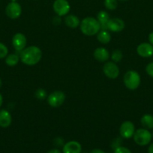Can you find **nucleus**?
<instances>
[{
	"label": "nucleus",
	"instance_id": "nucleus-1",
	"mask_svg": "<svg viewBox=\"0 0 153 153\" xmlns=\"http://www.w3.org/2000/svg\"><path fill=\"white\" fill-rule=\"evenodd\" d=\"M42 58V51L36 46L26 47L20 52V58L22 64L27 66H34L38 64Z\"/></svg>",
	"mask_w": 153,
	"mask_h": 153
},
{
	"label": "nucleus",
	"instance_id": "nucleus-2",
	"mask_svg": "<svg viewBox=\"0 0 153 153\" xmlns=\"http://www.w3.org/2000/svg\"><path fill=\"white\" fill-rule=\"evenodd\" d=\"M80 31L86 36H94L101 29L100 25L97 19L92 16L84 18L80 24Z\"/></svg>",
	"mask_w": 153,
	"mask_h": 153
},
{
	"label": "nucleus",
	"instance_id": "nucleus-3",
	"mask_svg": "<svg viewBox=\"0 0 153 153\" xmlns=\"http://www.w3.org/2000/svg\"><path fill=\"white\" fill-rule=\"evenodd\" d=\"M123 82L126 88L130 91H134L139 88L141 78L139 73L135 70H128L123 77Z\"/></svg>",
	"mask_w": 153,
	"mask_h": 153
},
{
	"label": "nucleus",
	"instance_id": "nucleus-4",
	"mask_svg": "<svg viewBox=\"0 0 153 153\" xmlns=\"http://www.w3.org/2000/svg\"><path fill=\"white\" fill-rule=\"evenodd\" d=\"M134 140L137 145L140 146H144L148 145L151 142L152 133L146 128H138L137 130H135V132L134 134Z\"/></svg>",
	"mask_w": 153,
	"mask_h": 153
},
{
	"label": "nucleus",
	"instance_id": "nucleus-5",
	"mask_svg": "<svg viewBox=\"0 0 153 153\" xmlns=\"http://www.w3.org/2000/svg\"><path fill=\"white\" fill-rule=\"evenodd\" d=\"M65 94L61 91H56L49 94L47 97V102L52 108H58L64 104L65 101Z\"/></svg>",
	"mask_w": 153,
	"mask_h": 153
},
{
	"label": "nucleus",
	"instance_id": "nucleus-6",
	"mask_svg": "<svg viewBox=\"0 0 153 153\" xmlns=\"http://www.w3.org/2000/svg\"><path fill=\"white\" fill-rule=\"evenodd\" d=\"M5 13L10 19H18L22 14V7L17 1H10L5 7Z\"/></svg>",
	"mask_w": 153,
	"mask_h": 153
},
{
	"label": "nucleus",
	"instance_id": "nucleus-7",
	"mask_svg": "<svg viewBox=\"0 0 153 153\" xmlns=\"http://www.w3.org/2000/svg\"><path fill=\"white\" fill-rule=\"evenodd\" d=\"M52 8L57 16H66L70 10V5L67 0H55Z\"/></svg>",
	"mask_w": 153,
	"mask_h": 153
},
{
	"label": "nucleus",
	"instance_id": "nucleus-8",
	"mask_svg": "<svg viewBox=\"0 0 153 153\" xmlns=\"http://www.w3.org/2000/svg\"><path fill=\"white\" fill-rule=\"evenodd\" d=\"M103 72L105 76L110 79H115L119 75V68L116 63L108 61L104 64Z\"/></svg>",
	"mask_w": 153,
	"mask_h": 153
},
{
	"label": "nucleus",
	"instance_id": "nucleus-9",
	"mask_svg": "<svg viewBox=\"0 0 153 153\" xmlns=\"http://www.w3.org/2000/svg\"><path fill=\"white\" fill-rule=\"evenodd\" d=\"M27 39L22 33H16L12 37V46L18 52H20L26 47Z\"/></svg>",
	"mask_w": 153,
	"mask_h": 153
},
{
	"label": "nucleus",
	"instance_id": "nucleus-10",
	"mask_svg": "<svg viewBox=\"0 0 153 153\" xmlns=\"http://www.w3.org/2000/svg\"><path fill=\"white\" fill-rule=\"evenodd\" d=\"M135 132L134 124L130 121H124L121 124L119 128V134L122 138L129 139L134 136Z\"/></svg>",
	"mask_w": 153,
	"mask_h": 153
},
{
	"label": "nucleus",
	"instance_id": "nucleus-11",
	"mask_svg": "<svg viewBox=\"0 0 153 153\" xmlns=\"http://www.w3.org/2000/svg\"><path fill=\"white\" fill-rule=\"evenodd\" d=\"M125 28V23L119 18H112L110 19L106 24V29L112 32H120Z\"/></svg>",
	"mask_w": 153,
	"mask_h": 153
},
{
	"label": "nucleus",
	"instance_id": "nucleus-12",
	"mask_svg": "<svg viewBox=\"0 0 153 153\" xmlns=\"http://www.w3.org/2000/svg\"><path fill=\"white\" fill-rule=\"evenodd\" d=\"M136 52L142 58H150L153 55V46L149 43H142L136 47Z\"/></svg>",
	"mask_w": 153,
	"mask_h": 153
},
{
	"label": "nucleus",
	"instance_id": "nucleus-13",
	"mask_svg": "<svg viewBox=\"0 0 153 153\" xmlns=\"http://www.w3.org/2000/svg\"><path fill=\"white\" fill-rule=\"evenodd\" d=\"M82 146L80 143L75 140H70L63 145V153H81Z\"/></svg>",
	"mask_w": 153,
	"mask_h": 153
},
{
	"label": "nucleus",
	"instance_id": "nucleus-14",
	"mask_svg": "<svg viewBox=\"0 0 153 153\" xmlns=\"http://www.w3.org/2000/svg\"><path fill=\"white\" fill-rule=\"evenodd\" d=\"M93 56L99 62H106L110 58V52L106 48L98 47L94 51Z\"/></svg>",
	"mask_w": 153,
	"mask_h": 153
},
{
	"label": "nucleus",
	"instance_id": "nucleus-15",
	"mask_svg": "<svg viewBox=\"0 0 153 153\" xmlns=\"http://www.w3.org/2000/svg\"><path fill=\"white\" fill-rule=\"evenodd\" d=\"M12 123V117L10 112L5 109L0 110V127L8 128Z\"/></svg>",
	"mask_w": 153,
	"mask_h": 153
},
{
	"label": "nucleus",
	"instance_id": "nucleus-16",
	"mask_svg": "<svg viewBox=\"0 0 153 153\" xmlns=\"http://www.w3.org/2000/svg\"><path fill=\"white\" fill-rule=\"evenodd\" d=\"M64 23L68 28H76L80 24L79 18L74 14H69L64 17Z\"/></svg>",
	"mask_w": 153,
	"mask_h": 153
},
{
	"label": "nucleus",
	"instance_id": "nucleus-17",
	"mask_svg": "<svg viewBox=\"0 0 153 153\" xmlns=\"http://www.w3.org/2000/svg\"><path fill=\"white\" fill-rule=\"evenodd\" d=\"M97 19L100 23L101 29L107 30L106 29V24L110 19L109 13L106 10H100L98 13Z\"/></svg>",
	"mask_w": 153,
	"mask_h": 153
},
{
	"label": "nucleus",
	"instance_id": "nucleus-18",
	"mask_svg": "<svg viewBox=\"0 0 153 153\" xmlns=\"http://www.w3.org/2000/svg\"><path fill=\"white\" fill-rule=\"evenodd\" d=\"M111 34L107 30L100 29V31L97 34V40H98L99 43H102V44H107L110 42Z\"/></svg>",
	"mask_w": 153,
	"mask_h": 153
},
{
	"label": "nucleus",
	"instance_id": "nucleus-19",
	"mask_svg": "<svg viewBox=\"0 0 153 153\" xmlns=\"http://www.w3.org/2000/svg\"><path fill=\"white\" fill-rule=\"evenodd\" d=\"M140 123L144 128L152 129L153 128V116L149 114L142 115L140 119Z\"/></svg>",
	"mask_w": 153,
	"mask_h": 153
},
{
	"label": "nucleus",
	"instance_id": "nucleus-20",
	"mask_svg": "<svg viewBox=\"0 0 153 153\" xmlns=\"http://www.w3.org/2000/svg\"><path fill=\"white\" fill-rule=\"evenodd\" d=\"M20 61V55H17L16 53H12L10 54V55H8L6 58H4L5 64L8 67H14V66H16L19 63Z\"/></svg>",
	"mask_w": 153,
	"mask_h": 153
},
{
	"label": "nucleus",
	"instance_id": "nucleus-21",
	"mask_svg": "<svg viewBox=\"0 0 153 153\" xmlns=\"http://www.w3.org/2000/svg\"><path fill=\"white\" fill-rule=\"evenodd\" d=\"M104 4L107 10H114L118 7V0H104Z\"/></svg>",
	"mask_w": 153,
	"mask_h": 153
},
{
	"label": "nucleus",
	"instance_id": "nucleus-22",
	"mask_svg": "<svg viewBox=\"0 0 153 153\" xmlns=\"http://www.w3.org/2000/svg\"><path fill=\"white\" fill-rule=\"evenodd\" d=\"M123 58V54L121 50H118V49H116L113 52H112V55H111V59L112 61L115 63H118L119 61H122V59Z\"/></svg>",
	"mask_w": 153,
	"mask_h": 153
},
{
	"label": "nucleus",
	"instance_id": "nucleus-23",
	"mask_svg": "<svg viewBox=\"0 0 153 153\" xmlns=\"http://www.w3.org/2000/svg\"><path fill=\"white\" fill-rule=\"evenodd\" d=\"M46 91L43 88H38L34 92V96L39 100H44L46 98Z\"/></svg>",
	"mask_w": 153,
	"mask_h": 153
},
{
	"label": "nucleus",
	"instance_id": "nucleus-24",
	"mask_svg": "<svg viewBox=\"0 0 153 153\" xmlns=\"http://www.w3.org/2000/svg\"><path fill=\"white\" fill-rule=\"evenodd\" d=\"M8 55V49L6 45L0 42V59L5 58Z\"/></svg>",
	"mask_w": 153,
	"mask_h": 153
},
{
	"label": "nucleus",
	"instance_id": "nucleus-25",
	"mask_svg": "<svg viewBox=\"0 0 153 153\" xmlns=\"http://www.w3.org/2000/svg\"><path fill=\"white\" fill-rule=\"evenodd\" d=\"M146 72L150 77L153 78V62L148 63L146 67Z\"/></svg>",
	"mask_w": 153,
	"mask_h": 153
},
{
	"label": "nucleus",
	"instance_id": "nucleus-26",
	"mask_svg": "<svg viewBox=\"0 0 153 153\" xmlns=\"http://www.w3.org/2000/svg\"><path fill=\"white\" fill-rule=\"evenodd\" d=\"M114 153H132L131 151L127 147L124 146H118L116 149H115Z\"/></svg>",
	"mask_w": 153,
	"mask_h": 153
},
{
	"label": "nucleus",
	"instance_id": "nucleus-27",
	"mask_svg": "<svg viewBox=\"0 0 153 153\" xmlns=\"http://www.w3.org/2000/svg\"><path fill=\"white\" fill-rule=\"evenodd\" d=\"M55 144L56 145V146H63L64 143V141H63L62 138H61V137H57V138H56L55 140Z\"/></svg>",
	"mask_w": 153,
	"mask_h": 153
},
{
	"label": "nucleus",
	"instance_id": "nucleus-28",
	"mask_svg": "<svg viewBox=\"0 0 153 153\" xmlns=\"http://www.w3.org/2000/svg\"><path fill=\"white\" fill-rule=\"evenodd\" d=\"M60 17H61V16H56V17L52 19V22H53V23L56 24V25L61 23V18Z\"/></svg>",
	"mask_w": 153,
	"mask_h": 153
},
{
	"label": "nucleus",
	"instance_id": "nucleus-29",
	"mask_svg": "<svg viewBox=\"0 0 153 153\" xmlns=\"http://www.w3.org/2000/svg\"><path fill=\"white\" fill-rule=\"evenodd\" d=\"M148 43L153 46V31H152V32L148 34Z\"/></svg>",
	"mask_w": 153,
	"mask_h": 153
},
{
	"label": "nucleus",
	"instance_id": "nucleus-30",
	"mask_svg": "<svg viewBox=\"0 0 153 153\" xmlns=\"http://www.w3.org/2000/svg\"><path fill=\"white\" fill-rule=\"evenodd\" d=\"M90 153H105V152L100 149H94L91 151V152Z\"/></svg>",
	"mask_w": 153,
	"mask_h": 153
},
{
	"label": "nucleus",
	"instance_id": "nucleus-31",
	"mask_svg": "<svg viewBox=\"0 0 153 153\" xmlns=\"http://www.w3.org/2000/svg\"><path fill=\"white\" fill-rule=\"evenodd\" d=\"M47 153H62L61 151L58 149H52L51 150H50Z\"/></svg>",
	"mask_w": 153,
	"mask_h": 153
},
{
	"label": "nucleus",
	"instance_id": "nucleus-32",
	"mask_svg": "<svg viewBox=\"0 0 153 153\" xmlns=\"http://www.w3.org/2000/svg\"><path fill=\"white\" fill-rule=\"evenodd\" d=\"M148 153H153V143H152L148 146Z\"/></svg>",
	"mask_w": 153,
	"mask_h": 153
},
{
	"label": "nucleus",
	"instance_id": "nucleus-33",
	"mask_svg": "<svg viewBox=\"0 0 153 153\" xmlns=\"http://www.w3.org/2000/svg\"><path fill=\"white\" fill-rule=\"evenodd\" d=\"M2 103H3V97H2V95L0 94V108H1L2 105Z\"/></svg>",
	"mask_w": 153,
	"mask_h": 153
},
{
	"label": "nucleus",
	"instance_id": "nucleus-34",
	"mask_svg": "<svg viewBox=\"0 0 153 153\" xmlns=\"http://www.w3.org/2000/svg\"><path fill=\"white\" fill-rule=\"evenodd\" d=\"M2 85V79L0 78V88H1Z\"/></svg>",
	"mask_w": 153,
	"mask_h": 153
},
{
	"label": "nucleus",
	"instance_id": "nucleus-35",
	"mask_svg": "<svg viewBox=\"0 0 153 153\" xmlns=\"http://www.w3.org/2000/svg\"><path fill=\"white\" fill-rule=\"evenodd\" d=\"M118 1H128V0H118Z\"/></svg>",
	"mask_w": 153,
	"mask_h": 153
},
{
	"label": "nucleus",
	"instance_id": "nucleus-36",
	"mask_svg": "<svg viewBox=\"0 0 153 153\" xmlns=\"http://www.w3.org/2000/svg\"><path fill=\"white\" fill-rule=\"evenodd\" d=\"M17 0H10V1H16Z\"/></svg>",
	"mask_w": 153,
	"mask_h": 153
},
{
	"label": "nucleus",
	"instance_id": "nucleus-37",
	"mask_svg": "<svg viewBox=\"0 0 153 153\" xmlns=\"http://www.w3.org/2000/svg\"><path fill=\"white\" fill-rule=\"evenodd\" d=\"M152 138H153V131H152Z\"/></svg>",
	"mask_w": 153,
	"mask_h": 153
}]
</instances>
